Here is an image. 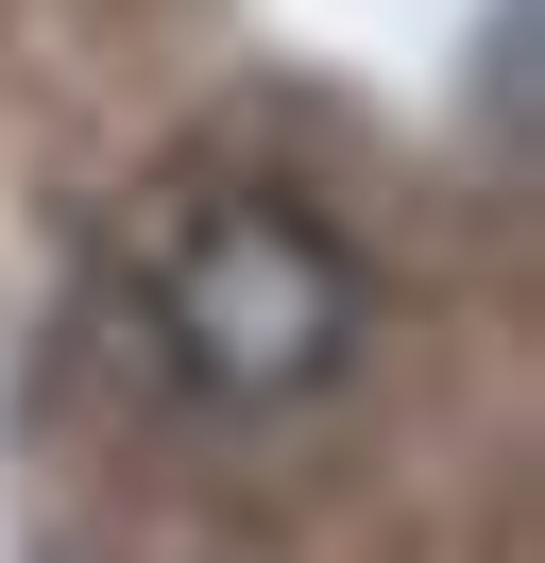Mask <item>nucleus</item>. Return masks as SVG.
I'll use <instances>...</instances> for the list:
<instances>
[{
    "instance_id": "obj_1",
    "label": "nucleus",
    "mask_w": 545,
    "mask_h": 563,
    "mask_svg": "<svg viewBox=\"0 0 545 563\" xmlns=\"http://www.w3.org/2000/svg\"><path fill=\"white\" fill-rule=\"evenodd\" d=\"M136 342L188 410H307L358 376L375 342V274L324 206L290 188H204L188 222H154L136 256Z\"/></svg>"
}]
</instances>
